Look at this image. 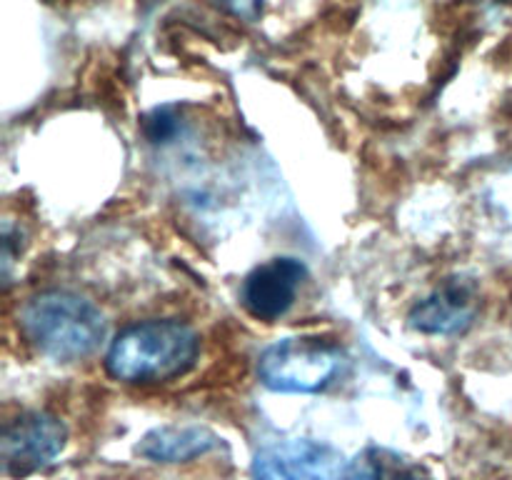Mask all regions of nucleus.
I'll return each mask as SVG.
<instances>
[{
	"instance_id": "1a4fd4ad",
	"label": "nucleus",
	"mask_w": 512,
	"mask_h": 480,
	"mask_svg": "<svg viewBox=\"0 0 512 480\" xmlns=\"http://www.w3.org/2000/svg\"><path fill=\"white\" fill-rule=\"evenodd\" d=\"M345 480H430V475L398 450L368 445L345 465Z\"/></svg>"
},
{
	"instance_id": "0eeeda50",
	"label": "nucleus",
	"mask_w": 512,
	"mask_h": 480,
	"mask_svg": "<svg viewBox=\"0 0 512 480\" xmlns=\"http://www.w3.org/2000/svg\"><path fill=\"white\" fill-rule=\"evenodd\" d=\"M480 313V293L473 280L448 278L420 303L413 305L408 325L423 335H463Z\"/></svg>"
},
{
	"instance_id": "6e6552de",
	"label": "nucleus",
	"mask_w": 512,
	"mask_h": 480,
	"mask_svg": "<svg viewBox=\"0 0 512 480\" xmlns=\"http://www.w3.org/2000/svg\"><path fill=\"white\" fill-rule=\"evenodd\" d=\"M218 445V433L205 425H160L140 438L135 453L153 463H190Z\"/></svg>"
},
{
	"instance_id": "20e7f679",
	"label": "nucleus",
	"mask_w": 512,
	"mask_h": 480,
	"mask_svg": "<svg viewBox=\"0 0 512 480\" xmlns=\"http://www.w3.org/2000/svg\"><path fill=\"white\" fill-rule=\"evenodd\" d=\"M340 453L310 438L275 440L258 450L253 480H345Z\"/></svg>"
},
{
	"instance_id": "39448f33",
	"label": "nucleus",
	"mask_w": 512,
	"mask_h": 480,
	"mask_svg": "<svg viewBox=\"0 0 512 480\" xmlns=\"http://www.w3.org/2000/svg\"><path fill=\"white\" fill-rule=\"evenodd\" d=\"M68 440L63 420L43 410H30L10 420L3 430V468L10 478H25L58 458Z\"/></svg>"
},
{
	"instance_id": "9d476101",
	"label": "nucleus",
	"mask_w": 512,
	"mask_h": 480,
	"mask_svg": "<svg viewBox=\"0 0 512 480\" xmlns=\"http://www.w3.org/2000/svg\"><path fill=\"white\" fill-rule=\"evenodd\" d=\"M175 130H178V118H173L168 108H158L150 115L148 123H145V133H148V138L153 140V143H163V140H168Z\"/></svg>"
},
{
	"instance_id": "423d86ee",
	"label": "nucleus",
	"mask_w": 512,
	"mask_h": 480,
	"mask_svg": "<svg viewBox=\"0 0 512 480\" xmlns=\"http://www.w3.org/2000/svg\"><path fill=\"white\" fill-rule=\"evenodd\" d=\"M308 268L298 258H270L255 265L240 285V305L250 318L275 323L293 308Z\"/></svg>"
},
{
	"instance_id": "f03ea898",
	"label": "nucleus",
	"mask_w": 512,
	"mask_h": 480,
	"mask_svg": "<svg viewBox=\"0 0 512 480\" xmlns=\"http://www.w3.org/2000/svg\"><path fill=\"white\" fill-rule=\"evenodd\" d=\"M20 330L38 353L73 363L100 348L105 318L98 305L73 290H43L20 310Z\"/></svg>"
},
{
	"instance_id": "7ed1b4c3",
	"label": "nucleus",
	"mask_w": 512,
	"mask_h": 480,
	"mask_svg": "<svg viewBox=\"0 0 512 480\" xmlns=\"http://www.w3.org/2000/svg\"><path fill=\"white\" fill-rule=\"evenodd\" d=\"M343 365L338 343L320 335L283 338L263 350L258 378L275 393H320L333 383Z\"/></svg>"
},
{
	"instance_id": "f257e3e1",
	"label": "nucleus",
	"mask_w": 512,
	"mask_h": 480,
	"mask_svg": "<svg viewBox=\"0 0 512 480\" xmlns=\"http://www.w3.org/2000/svg\"><path fill=\"white\" fill-rule=\"evenodd\" d=\"M200 338L188 323L175 318L143 320L115 335L105 353L110 378L128 385L168 383L195 365Z\"/></svg>"
}]
</instances>
